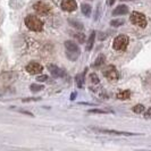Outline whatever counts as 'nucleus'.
Segmentation results:
<instances>
[{
    "label": "nucleus",
    "instance_id": "nucleus-1",
    "mask_svg": "<svg viewBox=\"0 0 151 151\" xmlns=\"http://www.w3.org/2000/svg\"><path fill=\"white\" fill-rule=\"evenodd\" d=\"M65 49H66V56L72 61H75L80 57L81 53L80 47L74 41H65Z\"/></svg>",
    "mask_w": 151,
    "mask_h": 151
},
{
    "label": "nucleus",
    "instance_id": "nucleus-2",
    "mask_svg": "<svg viewBox=\"0 0 151 151\" xmlns=\"http://www.w3.org/2000/svg\"><path fill=\"white\" fill-rule=\"evenodd\" d=\"M25 25L31 31H34V32H40L43 29V22L34 15H29L25 18Z\"/></svg>",
    "mask_w": 151,
    "mask_h": 151
},
{
    "label": "nucleus",
    "instance_id": "nucleus-3",
    "mask_svg": "<svg viewBox=\"0 0 151 151\" xmlns=\"http://www.w3.org/2000/svg\"><path fill=\"white\" fill-rule=\"evenodd\" d=\"M129 21L132 24H134L139 27H142L144 29L147 26V17L144 16V14L140 13V12H132L131 13V16H129Z\"/></svg>",
    "mask_w": 151,
    "mask_h": 151
},
{
    "label": "nucleus",
    "instance_id": "nucleus-4",
    "mask_svg": "<svg viewBox=\"0 0 151 151\" xmlns=\"http://www.w3.org/2000/svg\"><path fill=\"white\" fill-rule=\"evenodd\" d=\"M93 132L101 133V134H110V135H122V136H132V135H140L137 133L132 132H124V131H116V129H98V127H91Z\"/></svg>",
    "mask_w": 151,
    "mask_h": 151
},
{
    "label": "nucleus",
    "instance_id": "nucleus-5",
    "mask_svg": "<svg viewBox=\"0 0 151 151\" xmlns=\"http://www.w3.org/2000/svg\"><path fill=\"white\" fill-rule=\"evenodd\" d=\"M127 45H129V38L126 35H118V37H116L115 40H114L113 47L114 49L117 50V51H124V50H126Z\"/></svg>",
    "mask_w": 151,
    "mask_h": 151
},
{
    "label": "nucleus",
    "instance_id": "nucleus-6",
    "mask_svg": "<svg viewBox=\"0 0 151 151\" xmlns=\"http://www.w3.org/2000/svg\"><path fill=\"white\" fill-rule=\"evenodd\" d=\"M102 73H104V76L110 82H116L118 80V77H119L117 69L113 65H109L105 70H102Z\"/></svg>",
    "mask_w": 151,
    "mask_h": 151
},
{
    "label": "nucleus",
    "instance_id": "nucleus-7",
    "mask_svg": "<svg viewBox=\"0 0 151 151\" xmlns=\"http://www.w3.org/2000/svg\"><path fill=\"white\" fill-rule=\"evenodd\" d=\"M33 8L39 15H48L50 13V6L47 5L45 2H42V1H39L37 4H34Z\"/></svg>",
    "mask_w": 151,
    "mask_h": 151
},
{
    "label": "nucleus",
    "instance_id": "nucleus-8",
    "mask_svg": "<svg viewBox=\"0 0 151 151\" xmlns=\"http://www.w3.org/2000/svg\"><path fill=\"white\" fill-rule=\"evenodd\" d=\"M26 70H27V73H30L32 75H37V74H40V73H42V70H43V67L38 64V63H30L27 66H26Z\"/></svg>",
    "mask_w": 151,
    "mask_h": 151
},
{
    "label": "nucleus",
    "instance_id": "nucleus-9",
    "mask_svg": "<svg viewBox=\"0 0 151 151\" xmlns=\"http://www.w3.org/2000/svg\"><path fill=\"white\" fill-rule=\"evenodd\" d=\"M60 6L61 9L65 12H74L77 8V4L75 0H63Z\"/></svg>",
    "mask_w": 151,
    "mask_h": 151
},
{
    "label": "nucleus",
    "instance_id": "nucleus-10",
    "mask_svg": "<svg viewBox=\"0 0 151 151\" xmlns=\"http://www.w3.org/2000/svg\"><path fill=\"white\" fill-rule=\"evenodd\" d=\"M48 69H49L50 74L53 77H63V76L65 75V72L61 68H59L58 66H56V65H52V64L48 65Z\"/></svg>",
    "mask_w": 151,
    "mask_h": 151
},
{
    "label": "nucleus",
    "instance_id": "nucleus-11",
    "mask_svg": "<svg viewBox=\"0 0 151 151\" xmlns=\"http://www.w3.org/2000/svg\"><path fill=\"white\" fill-rule=\"evenodd\" d=\"M127 13H129V7L126 5H119L113 10L114 16H123L126 15Z\"/></svg>",
    "mask_w": 151,
    "mask_h": 151
},
{
    "label": "nucleus",
    "instance_id": "nucleus-12",
    "mask_svg": "<svg viewBox=\"0 0 151 151\" xmlns=\"http://www.w3.org/2000/svg\"><path fill=\"white\" fill-rule=\"evenodd\" d=\"M94 39H96V32H92L90 38L88 40V45H86V50H88V51H90L91 49H92V47L94 45Z\"/></svg>",
    "mask_w": 151,
    "mask_h": 151
},
{
    "label": "nucleus",
    "instance_id": "nucleus-13",
    "mask_svg": "<svg viewBox=\"0 0 151 151\" xmlns=\"http://www.w3.org/2000/svg\"><path fill=\"white\" fill-rule=\"evenodd\" d=\"M85 73H86V69L84 70V73H82V74H78V75L76 76V84H77V86H78V88H82V86H83Z\"/></svg>",
    "mask_w": 151,
    "mask_h": 151
},
{
    "label": "nucleus",
    "instance_id": "nucleus-14",
    "mask_svg": "<svg viewBox=\"0 0 151 151\" xmlns=\"http://www.w3.org/2000/svg\"><path fill=\"white\" fill-rule=\"evenodd\" d=\"M131 97V91L129 90H125V91H122L117 94V98L119 100H126Z\"/></svg>",
    "mask_w": 151,
    "mask_h": 151
},
{
    "label": "nucleus",
    "instance_id": "nucleus-15",
    "mask_svg": "<svg viewBox=\"0 0 151 151\" xmlns=\"http://www.w3.org/2000/svg\"><path fill=\"white\" fill-rule=\"evenodd\" d=\"M81 10H82V13H83L86 17H89L91 14V6L88 5V4H83V5L81 6Z\"/></svg>",
    "mask_w": 151,
    "mask_h": 151
},
{
    "label": "nucleus",
    "instance_id": "nucleus-16",
    "mask_svg": "<svg viewBox=\"0 0 151 151\" xmlns=\"http://www.w3.org/2000/svg\"><path fill=\"white\" fill-rule=\"evenodd\" d=\"M104 63H105V56L104 55H100L98 58L96 59V61H94L93 67H100L101 65H104Z\"/></svg>",
    "mask_w": 151,
    "mask_h": 151
},
{
    "label": "nucleus",
    "instance_id": "nucleus-17",
    "mask_svg": "<svg viewBox=\"0 0 151 151\" xmlns=\"http://www.w3.org/2000/svg\"><path fill=\"white\" fill-rule=\"evenodd\" d=\"M124 23H125L124 19H111V21H110V25H111V26H115V27H118V26L124 25Z\"/></svg>",
    "mask_w": 151,
    "mask_h": 151
},
{
    "label": "nucleus",
    "instance_id": "nucleus-18",
    "mask_svg": "<svg viewBox=\"0 0 151 151\" xmlns=\"http://www.w3.org/2000/svg\"><path fill=\"white\" fill-rule=\"evenodd\" d=\"M89 113L91 114H110L113 113L111 110H105V109H90Z\"/></svg>",
    "mask_w": 151,
    "mask_h": 151
},
{
    "label": "nucleus",
    "instance_id": "nucleus-19",
    "mask_svg": "<svg viewBox=\"0 0 151 151\" xmlns=\"http://www.w3.org/2000/svg\"><path fill=\"white\" fill-rule=\"evenodd\" d=\"M30 89L32 92H38L43 89V85H39V84H31Z\"/></svg>",
    "mask_w": 151,
    "mask_h": 151
},
{
    "label": "nucleus",
    "instance_id": "nucleus-20",
    "mask_svg": "<svg viewBox=\"0 0 151 151\" xmlns=\"http://www.w3.org/2000/svg\"><path fill=\"white\" fill-rule=\"evenodd\" d=\"M133 111L135 114H141L144 111V106L143 105H136L133 107Z\"/></svg>",
    "mask_w": 151,
    "mask_h": 151
},
{
    "label": "nucleus",
    "instance_id": "nucleus-21",
    "mask_svg": "<svg viewBox=\"0 0 151 151\" xmlns=\"http://www.w3.org/2000/svg\"><path fill=\"white\" fill-rule=\"evenodd\" d=\"M74 38H75L80 43H83L84 41H85V35L82 34V33H76V34H74Z\"/></svg>",
    "mask_w": 151,
    "mask_h": 151
},
{
    "label": "nucleus",
    "instance_id": "nucleus-22",
    "mask_svg": "<svg viewBox=\"0 0 151 151\" xmlns=\"http://www.w3.org/2000/svg\"><path fill=\"white\" fill-rule=\"evenodd\" d=\"M69 23L72 24V26H74L76 29H78V30H82L83 29V24L80 22H76V21H72V19H69Z\"/></svg>",
    "mask_w": 151,
    "mask_h": 151
},
{
    "label": "nucleus",
    "instance_id": "nucleus-23",
    "mask_svg": "<svg viewBox=\"0 0 151 151\" xmlns=\"http://www.w3.org/2000/svg\"><path fill=\"white\" fill-rule=\"evenodd\" d=\"M90 78H91V82L94 84H98L99 83V77L97 74H94V73H92L90 75Z\"/></svg>",
    "mask_w": 151,
    "mask_h": 151
},
{
    "label": "nucleus",
    "instance_id": "nucleus-24",
    "mask_svg": "<svg viewBox=\"0 0 151 151\" xmlns=\"http://www.w3.org/2000/svg\"><path fill=\"white\" fill-rule=\"evenodd\" d=\"M48 80V76L47 75H40L37 77V81H39V82H45Z\"/></svg>",
    "mask_w": 151,
    "mask_h": 151
},
{
    "label": "nucleus",
    "instance_id": "nucleus-25",
    "mask_svg": "<svg viewBox=\"0 0 151 151\" xmlns=\"http://www.w3.org/2000/svg\"><path fill=\"white\" fill-rule=\"evenodd\" d=\"M144 117H145V118H151V107L144 113Z\"/></svg>",
    "mask_w": 151,
    "mask_h": 151
},
{
    "label": "nucleus",
    "instance_id": "nucleus-26",
    "mask_svg": "<svg viewBox=\"0 0 151 151\" xmlns=\"http://www.w3.org/2000/svg\"><path fill=\"white\" fill-rule=\"evenodd\" d=\"M115 1H116V0H108V5H109V6H113L114 4H115Z\"/></svg>",
    "mask_w": 151,
    "mask_h": 151
},
{
    "label": "nucleus",
    "instance_id": "nucleus-27",
    "mask_svg": "<svg viewBox=\"0 0 151 151\" xmlns=\"http://www.w3.org/2000/svg\"><path fill=\"white\" fill-rule=\"evenodd\" d=\"M75 97H76L75 92H74V93H72V96H70V100H74V99H75Z\"/></svg>",
    "mask_w": 151,
    "mask_h": 151
}]
</instances>
